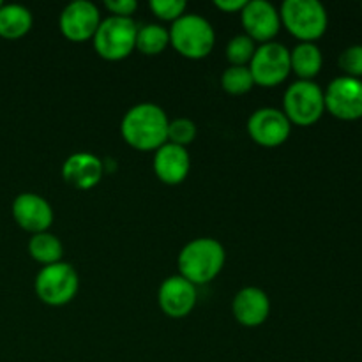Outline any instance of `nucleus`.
Segmentation results:
<instances>
[{
    "label": "nucleus",
    "mask_w": 362,
    "mask_h": 362,
    "mask_svg": "<svg viewBox=\"0 0 362 362\" xmlns=\"http://www.w3.org/2000/svg\"><path fill=\"white\" fill-rule=\"evenodd\" d=\"M197 300V286L180 274L166 278L158 290L159 308L170 318H186L194 310Z\"/></svg>",
    "instance_id": "14"
},
{
    "label": "nucleus",
    "mask_w": 362,
    "mask_h": 362,
    "mask_svg": "<svg viewBox=\"0 0 362 362\" xmlns=\"http://www.w3.org/2000/svg\"><path fill=\"white\" fill-rule=\"evenodd\" d=\"M216 9L223 11V13H228V14H233V13H239L244 9V6H246V0H216L214 2Z\"/></svg>",
    "instance_id": "28"
},
{
    "label": "nucleus",
    "mask_w": 362,
    "mask_h": 362,
    "mask_svg": "<svg viewBox=\"0 0 362 362\" xmlns=\"http://www.w3.org/2000/svg\"><path fill=\"white\" fill-rule=\"evenodd\" d=\"M105 175L101 158L92 152H74L64 161L62 179L67 186L78 191H88L98 186Z\"/></svg>",
    "instance_id": "15"
},
{
    "label": "nucleus",
    "mask_w": 362,
    "mask_h": 362,
    "mask_svg": "<svg viewBox=\"0 0 362 362\" xmlns=\"http://www.w3.org/2000/svg\"><path fill=\"white\" fill-rule=\"evenodd\" d=\"M339 67L345 71V76L362 78V45H356L346 48L345 52L339 55Z\"/></svg>",
    "instance_id": "26"
},
{
    "label": "nucleus",
    "mask_w": 362,
    "mask_h": 362,
    "mask_svg": "<svg viewBox=\"0 0 362 362\" xmlns=\"http://www.w3.org/2000/svg\"><path fill=\"white\" fill-rule=\"evenodd\" d=\"M255 52H257V45L246 34L235 35L226 45V59L230 66H250Z\"/></svg>",
    "instance_id": "23"
},
{
    "label": "nucleus",
    "mask_w": 362,
    "mask_h": 362,
    "mask_svg": "<svg viewBox=\"0 0 362 362\" xmlns=\"http://www.w3.org/2000/svg\"><path fill=\"white\" fill-rule=\"evenodd\" d=\"M325 110L339 120L362 119V80L339 76L324 92Z\"/></svg>",
    "instance_id": "11"
},
{
    "label": "nucleus",
    "mask_w": 362,
    "mask_h": 362,
    "mask_svg": "<svg viewBox=\"0 0 362 362\" xmlns=\"http://www.w3.org/2000/svg\"><path fill=\"white\" fill-rule=\"evenodd\" d=\"M138 25L133 18L108 16L101 20L92 45L95 53L108 62H120L134 52Z\"/></svg>",
    "instance_id": "5"
},
{
    "label": "nucleus",
    "mask_w": 362,
    "mask_h": 362,
    "mask_svg": "<svg viewBox=\"0 0 362 362\" xmlns=\"http://www.w3.org/2000/svg\"><path fill=\"white\" fill-rule=\"evenodd\" d=\"M197 124L191 119H186V117L173 119L168 124V144L187 148L197 138Z\"/></svg>",
    "instance_id": "24"
},
{
    "label": "nucleus",
    "mask_w": 362,
    "mask_h": 362,
    "mask_svg": "<svg viewBox=\"0 0 362 362\" xmlns=\"http://www.w3.org/2000/svg\"><path fill=\"white\" fill-rule=\"evenodd\" d=\"M324 112V90L315 81L297 80L286 88L283 95V113L292 126H313L322 119Z\"/></svg>",
    "instance_id": "7"
},
{
    "label": "nucleus",
    "mask_w": 362,
    "mask_h": 362,
    "mask_svg": "<svg viewBox=\"0 0 362 362\" xmlns=\"http://www.w3.org/2000/svg\"><path fill=\"white\" fill-rule=\"evenodd\" d=\"M240 21H243L244 34L260 45L274 41L281 28L279 11L267 0L246 2L244 9L240 11Z\"/></svg>",
    "instance_id": "13"
},
{
    "label": "nucleus",
    "mask_w": 362,
    "mask_h": 362,
    "mask_svg": "<svg viewBox=\"0 0 362 362\" xmlns=\"http://www.w3.org/2000/svg\"><path fill=\"white\" fill-rule=\"evenodd\" d=\"M80 288V276L67 262L46 265L37 272L34 281L35 296L46 306H66L76 297Z\"/></svg>",
    "instance_id": "6"
},
{
    "label": "nucleus",
    "mask_w": 362,
    "mask_h": 362,
    "mask_svg": "<svg viewBox=\"0 0 362 362\" xmlns=\"http://www.w3.org/2000/svg\"><path fill=\"white\" fill-rule=\"evenodd\" d=\"M170 45L180 57L202 60L211 55L216 45V32L211 21L200 14H184L168 28Z\"/></svg>",
    "instance_id": "3"
},
{
    "label": "nucleus",
    "mask_w": 362,
    "mask_h": 362,
    "mask_svg": "<svg viewBox=\"0 0 362 362\" xmlns=\"http://www.w3.org/2000/svg\"><path fill=\"white\" fill-rule=\"evenodd\" d=\"M168 46V28H165L159 23H147L144 27H138L136 46H134V49H138V52L147 57H154L165 52Z\"/></svg>",
    "instance_id": "21"
},
{
    "label": "nucleus",
    "mask_w": 362,
    "mask_h": 362,
    "mask_svg": "<svg viewBox=\"0 0 362 362\" xmlns=\"http://www.w3.org/2000/svg\"><path fill=\"white\" fill-rule=\"evenodd\" d=\"M232 313L243 327H260L271 315V299L258 286H246L233 297Z\"/></svg>",
    "instance_id": "16"
},
{
    "label": "nucleus",
    "mask_w": 362,
    "mask_h": 362,
    "mask_svg": "<svg viewBox=\"0 0 362 362\" xmlns=\"http://www.w3.org/2000/svg\"><path fill=\"white\" fill-rule=\"evenodd\" d=\"M152 168L156 177L166 186H179L187 179L191 170V158L187 148L166 141L154 152Z\"/></svg>",
    "instance_id": "17"
},
{
    "label": "nucleus",
    "mask_w": 362,
    "mask_h": 362,
    "mask_svg": "<svg viewBox=\"0 0 362 362\" xmlns=\"http://www.w3.org/2000/svg\"><path fill=\"white\" fill-rule=\"evenodd\" d=\"M4 6V2H0V7H2Z\"/></svg>",
    "instance_id": "29"
},
{
    "label": "nucleus",
    "mask_w": 362,
    "mask_h": 362,
    "mask_svg": "<svg viewBox=\"0 0 362 362\" xmlns=\"http://www.w3.org/2000/svg\"><path fill=\"white\" fill-rule=\"evenodd\" d=\"M34 16L30 9L20 4H4L0 7V37L18 41L32 30Z\"/></svg>",
    "instance_id": "18"
},
{
    "label": "nucleus",
    "mask_w": 362,
    "mask_h": 362,
    "mask_svg": "<svg viewBox=\"0 0 362 362\" xmlns=\"http://www.w3.org/2000/svg\"><path fill=\"white\" fill-rule=\"evenodd\" d=\"M292 133V124L283 110L258 108L247 119V134L257 145L265 148L281 147Z\"/></svg>",
    "instance_id": "10"
},
{
    "label": "nucleus",
    "mask_w": 362,
    "mask_h": 362,
    "mask_svg": "<svg viewBox=\"0 0 362 362\" xmlns=\"http://www.w3.org/2000/svg\"><path fill=\"white\" fill-rule=\"evenodd\" d=\"M148 7L158 20L175 23L179 18L186 14L187 4L184 0H152Z\"/></svg>",
    "instance_id": "25"
},
{
    "label": "nucleus",
    "mask_w": 362,
    "mask_h": 362,
    "mask_svg": "<svg viewBox=\"0 0 362 362\" xmlns=\"http://www.w3.org/2000/svg\"><path fill=\"white\" fill-rule=\"evenodd\" d=\"M324 66V55L315 42H299L290 49V67L299 80L313 81Z\"/></svg>",
    "instance_id": "19"
},
{
    "label": "nucleus",
    "mask_w": 362,
    "mask_h": 362,
    "mask_svg": "<svg viewBox=\"0 0 362 362\" xmlns=\"http://www.w3.org/2000/svg\"><path fill=\"white\" fill-rule=\"evenodd\" d=\"M11 214H13L14 223L30 235L49 232V226L55 219L49 202L37 193L18 194L11 205Z\"/></svg>",
    "instance_id": "12"
},
{
    "label": "nucleus",
    "mask_w": 362,
    "mask_h": 362,
    "mask_svg": "<svg viewBox=\"0 0 362 362\" xmlns=\"http://www.w3.org/2000/svg\"><path fill=\"white\" fill-rule=\"evenodd\" d=\"M255 87L247 66H230L221 74V88L230 95H244Z\"/></svg>",
    "instance_id": "22"
},
{
    "label": "nucleus",
    "mask_w": 362,
    "mask_h": 362,
    "mask_svg": "<svg viewBox=\"0 0 362 362\" xmlns=\"http://www.w3.org/2000/svg\"><path fill=\"white\" fill-rule=\"evenodd\" d=\"M226 262V251L219 240L212 237H198L189 240L180 250L177 265L179 274L193 283L194 286H202L211 283L219 276Z\"/></svg>",
    "instance_id": "2"
},
{
    "label": "nucleus",
    "mask_w": 362,
    "mask_h": 362,
    "mask_svg": "<svg viewBox=\"0 0 362 362\" xmlns=\"http://www.w3.org/2000/svg\"><path fill=\"white\" fill-rule=\"evenodd\" d=\"M101 25V13L98 6L88 0H76L67 4L59 18V28L71 42L92 41Z\"/></svg>",
    "instance_id": "9"
},
{
    "label": "nucleus",
    "mask_w": 362,
    "mask_h": 362,
    "mask_svg": "<svg viewBox=\"0 0 362 362\" xmlns=\"http://www.w3.org/2000/svg\"><path fill=\"white\" fill-rule=\"evenodd\" d=\"M281 27L300 42H313L327 30V11L317 0H286L279 9Z\"/></svg>",
    "instance_id": "4"
},
{
    "label": "nucleus",
    "mask_w": 362,
    "mask_h": 362,
    "mask_svg": "<svg viewBox=\"0 0 362 362\" xmlns=\"http://www.w3.org/2000/svg\"><path fill=\"white\" fill-rule=\"evenodd\" d=\"M247 67H250L255 85L264 88L278 87L292 73L290 49L276 41L265 42V45L257 46V52Z\"/></svg>",
    "instance_id": "8"
},
{
    "label": "nucleus",
    "mask_w": 362,
    "mask_h": 362,
    "mask_svg": "<svg viewBox=\"0 0 362 362\" xmlns=\"http://www.w3.org/2000/svg\"><path fill=\"white\" fill-rule=\"evenodd\" d=\"M168 115L161 106L140 103L122 117L120 134L134 151L156 152L168 141Z\"/></svg>",
    "instance_id": "1"
},
{
    "label": "nucleus",
    "mask_w": 362,
    "mask_h": 362,
    "mask_svg": "<svg viewBox=\"0 0 362 362\" xmlns=\"http://www.w3.org/2000/svg\"><path fill=\"white\" fill-rule=\"evenodd\" d=\"M105 7L108 9L110 16L133 18L138 9V4L134 0H106Z\"/></svg>",
    "instance_id": "27"
},
{
    "label": "nucleus",
    "mask_w": 362,
    "mask_h": 362,
    "mask_svg": "<svg viewBox=\"0 0 362 362\" xmlns=\"http://www.w3.org/2000/svg\"><path fill=\"white\" fill-rule=\"evenodd\" d=\"M28 255L32 257V260H35L42 267H46V265L62 262L64 246L59 237L53 235L52 232L35 233L28 240Z\"/></svg>",
    "instance_id": "20"
}]
</instances>
